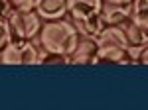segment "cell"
<instances>
[{
  "label": "cell",
  "mask_w": 148,
  "mask_h": 110,
  "mask_svg": "<svg viewBox=\"0 0 148 110\" xmlns=\"http://www.w3.org/2000/svg\"><path fill=\"white\" fill-rule=\"evenodd\" d=\"M36 12L42 16V20H57V18L67 16L65 0H40V4L36 6Z\"/></svg>",
  "instance_id": "cell-7"
},
{
  "label": "cell",
  "mask_w": 148,
  "mask_h": 110,
  "mask_svg": "<svg viewBox=\"0 0 148 110\" xmlns=\"http://www.w3.org/2000/svg\"><path fill=\"white\" fill-rule=\"evenodd\" d=\"M10 10L8 6V0H0V16H6V12Z\"/></svg>",
  "instance_id": "cell-13"
},
{
  "label": "cell",
  "mask_w": 148,
  "mask_h": 110,
  "mask_svg": "<svg viewBox=\"0 0 148 110\" xmlns=\"http://www.w3.org/2000/svg\"><path fill=\"white\" fill-rule=\"evenodd\" d=\"M79 33L81 32L77 30V26L67 16L57 20H44L42 30L34 37V43L44 53H59L69 57L79 39Z\"/></svg>",
  "instance_id": "cell-1"
},
{
  "label": "cell",
  "mask_w": 148,
  "mask_h": 110,
  "mask_svg": "<svg viewBox=\"0 0 148 110\" xmlns=\"http://www.w3.org/2000/svg\"><path fill=\"white\" fill-rule=\"evenodd\" d=\"M40 0H8L10 10H36Z\"/></svg>",
  "instance_id": "cell-11"
},
{
  "label": "cell",
  "mask_w": 148,
  "mask_h": 110,
  "mask_svg": "<svg viewBox=\"0 0 148 110\" xmlns=\"http://www.w3.org/2000/svg\"><path fill=\"white\" fill-rule=\"evenodd\" d=\"M107 6H130L132 0H103Z\"/></svg>",
  "instance_id": "cell-12"
},
{
  "label": "cell",
  "mask_w": 148,
  "mask_h": 110,
  "mask_svg": "<svg viewBox=\"0 0 148 110\" xmlns=\"http://www.w3.org/2000/svg\"><path fill=\"white\" fill-rule=\"evenodd\" d=\"M121 30H123V33H125L126 37V43L128 45H140V43H148V32H144V30H140L136 24L130 20V16L126 18V20H123L121 24H116Z\"/></svg>",
  "instance_id": "cell-8"
},
{
  "label": "cell",
  "mask_w": 148,
  "mask_h": 110,
  "mask_svg": "<svg viewBox=\"0 0 148 110\" xmlns=\"http://www.w3.org/2000/svg\"><path fill=\"white\" fill-rule=\"evenodd\" d=\"M65 8H67V18L85 35L97 37L105 28L103 0H65Z\"/></svg>",
  "instance_id": "cell-2"
},
{
  "label": "cell",
  "mask_w": 148,
  "mask_h": 110,
  "mask_svg": "<svg viewBox=\"0 0 148 110\" xmlns=\"http://www.w3.org/2000/svg\"><path fill=\"white\" fill-rule=\"evenodd\" d=\"M95 53H97V39L85 33H79L77 43L73 47V51L69 53V65H93Z\"/></svg>",
  "instance_id": "cell-5"
},
{
  "label": "cell",
  "mask_w": 148,
  "mask_h": 110,
  "mask_svg": "<svg viewBox=\"0 0 148 110\" xmlns=\"http://www.w3.org/2000/svg\"><path fill=\"white\" fill-rule=\"evenodd\" d=\"M107 63V65H128L126 59V47L116 43H107V41H97V53H95V63Z\"/></svg>",
  "instance_id": "cell-6"
},
{
  "label": "cell",
  "mask_w": 148,
  "mask_h": 110,
  "mask_svg": "<svg viewBox=\"0 0 148 110\" xmlns=\"http://www.w3.org/2000/svg\"><path fill=\"white\" fill-rule=\"evenodd\" d=\"M6 22L10 28L12 39H30L34 41L38 32L42 30V16L36 10H8L6 12Z\"/></svg>",
  "instance_id": "cell-3"
},
{
  "label": "cell",
  "mask_w": 148,
  "mask_h": 110,
  "mask_svg": "<svg viewBox=\"0 0 148 110\" xmlns=\"http://www.w3.org/2000/svg\"><path fill=\"white\" fill-rule=\"evenodd\" d=\"M130 16V8L128 6H107L103 8V20H105V26H116L123 20H126Z\"/></svg>",
  "instance_id": "cell-9"
},
{
  "label": "cell",
  "mask_w": 148,
  "mask_h": 110,
  "mask_svg": "<svg viewBox=\"0 0 148 110\" xmlns=\"http://www.w3.org/2000/svg\"><path fill=\"white\" fill-rule=\"evenodd\" d=\"M0 65H40V49L30 39H10L0 51Z\"/></svg>",
  "instance_id": "cell-4"
},
{
  "label": "cell",
  "mask_w": 148,
  "mask_h": 110,
  "mask_svg": "<svg viewBox=\"0 0 148 110\" xmlns=\"http://www.w3.org/2000/svg\"><path fill=\"white\" fill-rule=\"evenodd\" d=\"M126 59H128V65H146L148 63V43L126 45Z\"/></svg>",
  "instance_id": "cell-10"
}]
</instances>
